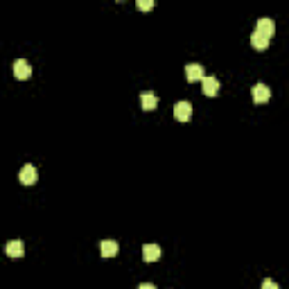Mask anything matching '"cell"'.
Segmentation results:
<instances>
[{
  "label": "cell",
  "instance_id": "obj_1",
  "mask_svg": "<svg viewBox=\"0 0 289 289\" xmlns=\"http://www.w3.org/2000/svg\"><path fill=\"white\" fill-rule=\"evenodd\" d=\"M19 181L23 185H34L39 181L37 167H34V165H23V167H20V172H19Z\"/></svg>",
  "mask_w": 289,
  "mask_h": 289
},
{
  "label": "cell",
  "instance_id": "obj_2",
  "mask_svg": "<svg viewBox=\"0 0 289 289\" xmlns=\"http://www.w3.org/2000/svg\"><path fill=\"white\" fill-rule=\"evenodd\" d=\"M174 117H176L178 122H188L192 117L190 102H176V104H174Z\"/></svg>",
  "mask_w": 289,
  "mask_h": 289
},
{
  "label": "cell",
  "instance_id": "obj_3",
  "mask_svg": "<svg viewBox=\"0 0 289 289\" xmlns=\"http://www.w3.org/2000/svg\"><path fill=\"white\" fill-rule=\"evenodd\" d=\"M30 75H32V66L25 59H16L14 61V77L16 79H30Z\"/></svg>",
  "mask_w": 289,
  "mask_h": 289
},
{
  "label": "cell",
  "instance_id": "obj_4",
  "mask_svg": "<svg viewBox=\"0 0 289 289\" xmlns=\"http://www.w3.org/2000/svg\"><path fill=\"white\" fill-rule=\"evenodd\" d=\"M269 99H271V91L267 84H255V86H253V102H255V104H265Z\"/></svg>",
  "mask_w": 289,
  "mask_h": 289
},
{
  "label": "cell",
  "instance_id": "obj_5",
  "mask_svg": "<svg viewBox=\"0 0 289 289\" xmlns=\"http://www.w3.org/2000/svg\"><path fill=\"white\" fill-rule=\"evenodd\" d=\"M201 88H203V95L217 97V95H219V79H217V77H206V79L201 81Z\"/></svg>",
  "mask_w": 289,
  "mask_h": 289
},
{
  "label": "cell",
  "instance_id": "obj_6",
  "mask_svg": "<svg viewBox=\"0 0 289 289\" xmlns=\"http://www.w3.org/2000/svg\"><path fill=\"white\" fill-rule=\"evenodd\" d=\"M255 32H260L262 37L271 39L273 34H276V23L271 19H258V27H255Z\"/></svg>",
  "mask_w": 289,
  "mask_h": 289
},
{
  "label": "cell",
  "instance_id": "obj_7",
  "mask_svg": "<svg viewBox=\"0 0 289 289\" xmlns=\"http://www.w3.org/2000/svg\"><path fill=\"white\" fill-rule=\"evenodd\" d=\"M206 70H203V66H199V63H190V66H185V77H188V81H199V79H206Z\"/></svg>",
  "mask_w": 289,
  "mask_h": 289
},
{
  "label": "cell",
  "instance_id": "obj_8",
  "mask_svg": "<svg viewBox=\"0 0 289 289\" xmlns=\"http://www.w3.org/2000/svg\"><path fill=\"white\" fill-rule=\"evenodd\" d=\"M142 258L145 262H156L160 258V246L158 244H145L142 246Z\"/></svg>",
  "mask_w": 289,
  "mask_h": 289
},
{
  "label": "cell",
  "instance_id": "obj_9",
  "mask_svg": "<svg viewBox=\"0 0 289 289\" xmlns=\"http://www.w3.org/2000/svg\"><path fill=\"white\" fill-rule=\"evenodd\" d=\"M5 251H7L9 258H23V255H25V244L20 240H12L9 244H7Z\"/></svg>",
  "mask_w": 289,
  "mask_h": 289
},
{
  "label": "cell",
  "instance_id": "obj_10",
  "mask_svg": "<svg viewBox=\"0 0 289 289\" xmlns=\"http://www.w3.org/2000/svg\"><path fill=\"white\" fill-rule=\"evenodd\" d=\"M99 249H102V255H104V258H116L117 251H120L117 242H113V240H104L99 244Z\"/></svg>",
  "mask_w": 289,
  "mask_h": 289
},
{
  "label": "cell",
  "instance_id": "obj_11",
  "mask_svg": "<svg viewBox=\"0 0 289 289\" xmlns=\"http://www.w3.org/2000/svg\"><path fill=\"white\" fill-rule=\"evenodd\" d=\"M140 104L145 111H154L156 106H158V97H156L154 93H142L140 95Z\"/></svg>",
  "mask_w": 289,
  "mask_h": 289
},
{
  "label": "cell",
  "instance_id": "obj_12",
  "mask_svg": "<svg viewBox=\"0 0 289 289\" xmlns=\"http://www.w3.org/2000/svg\"><path fill=\"white\" fill-rule=\"evenodd\" d=\"M269 41H271V39L262 37L260 32H253V34H251V45L255 50H267V48H269Z\"/></svg>",
  "mask_w": 289,
  "mask_h": 289
},
{
  "label": "cell",
  "instance_id": "obj_13",
  "mask_svg": "<svg viewBox=\"0 0 289 289\" xmlns=\"http://www.w3.org/2000/svg\"><path fill=\"white\" fill-rule=\"evenodd\" d=\"M135 5H138V9H140V12H149V9L154 7V2H152V0H138Z\"/></svg>",
  "mask_w": 289,
  "mask_h": 289
},
{
  "label": "cell",
  "instance_id": "obj_14",
  "mask_svg": "<svg viewBox=\"0 0 289 289\" xmlns=\"http://www.w3.org/2000/svg\"><path fill=\"white\" fill-rule=\"evenodd\" d=\"M262 289H278V283H273L271 278H267L265 283H262Z\"/></svg>",
  "mask_w": 289,
  "mask_h": 289
},
{
  "label": "cell",
  "instance_id": "obj_15",
  "mask_svg": "<svg viewBox=\"0 0 289 289\" xmlns=\"http://www.w3.org/2000/svg\"><path fill=\"white\" fill-rule=\"evenodd\" d=\"M138 289H156V287L152 283H140V285H138Z\"/></svg>",
  "mask_w": 289,
  "mask_h": 289
}]
</instances>
